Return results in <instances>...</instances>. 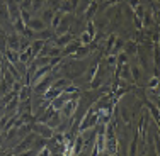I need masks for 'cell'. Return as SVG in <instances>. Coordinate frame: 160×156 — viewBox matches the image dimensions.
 Returning a JSON list of instances; mask_svg holds the SVG:
<instances>
[{
    "label": "cell",
    "instance_id": "cell-1",
    "mask_svg": "<svg viewBox=\"0 0 160 156\" xmlns=\"http://www.w3.org/2000/svg\"><path fill=\"white\" fill-rule=\"evenodd\" d=\"M32 131L36 132L38 136L44 138V139H49V138H53V136H55V131H53L48 124H34L32 125Z\"/></svg>",
    "mask_w": 160,
    "mask_h": 156
},
{
    "label": "cell",
    "instance_id": "cell-2",
    "mask_svg": "<svg viewBox=\"0 0 160 156\" xmlns=\"http://www.w3.org/2000/svg\"><path fill=\"white\" fill-rule=\"evenodd\" d=\"M43 29H46V24H44L43 19H29L28 22V31L29 34H38L39 31H43Z\"/></svg>",
    "mask_w": 160,
    "mask_h": 156
},
{
    "label": "cell",
    "instance_id": "cell-3",
    "mask_svg": "<svg viewBox=\"0 0 160 156\" xmlns=\"http://www.w3.org/2000/svg\"><path fill=\"white\" fill-rule=\"evenodd\" d=\"M77 104H78V102L75 100V98H73V100H68L67 104H65L63 107H62V110H60V116H62L63 119H68V117H72V116H73V112H75V110H77V107H78Z\"/></svg>",
    "mask_w": 160,
    "mask_h": 156
},
{
    "label": "cell",
    "instance_id": "cell-4",
    "mask_svg": "<svg viewBox=\"0 0 160 156\" xmlns=\"http://www.w3.org/2000/svg\"><path fill=\"white\" fill-rule=\"evenodd\" d=\"M68 100H70V93H67V92L63 90V92L51 102V109H53V110H62V107L67 104Z\"/></svg>",
    "mask_w": 160,
    "mask_h": 156
},
{
    "label": "cell",
    "instance_id": "cell-5",
    "mask_svg": "<svg viewBox=\"0 0 160 156\" xmlns=\"http://www.w3.org/2000/svg\"><path fill=\"white\" fill-rule=\"evenodd\" d=\"M34 139H36V134H29L28 138H26L24 141H22L21 144L16 148V154L17 153H22V151H28V149H31V146L34 144Z\"/></svg>",
    "mask_w": 160,
    "mask_h": 156
},
{
    "label": "cell",
    "instance_id": "cell-6",
    "mask_svg": "<svg viewBox=\"0 0 160 156\" xmlns=\"http://www.w3.org/2000/svg\"><path fill=\"white\" fill-rule=\"evenodd\" d=\"M94 124H97V116L94 114V110H89V114H87V119L83 121L82 124H80V131H87L89 127H92Z\"/></svg>",
    "mask_w": 160,
    "mask_h": 156
},
{
    "label": "cell",
    "instance_id": "cell-7",
    "mask_svg": "<svg viewBox=\"0 0 160 156\" xmlns=\"http://www.w3.org/2000/svg\"><path fill=\"white\" fill-rule=\"evenodd\" d=\"M51 83H53V77H49V75H48V77L43 78V82H38L36 85H34V92H36V93H44Z\"/></svg>",
    "mask_w": 160,
    "mask_h": 156
},
{
    "label": "cell",
    "instance_id": "cell-8",
    "mask_svg": "<svg viewBox=\"0 0 160 156\" xmlns=\"http://www.w3.org/2000/svg\"><path fill=\"white\" fill-rule=\"evenodd\" d=\"M7 49H12V51H19L21 49V44H19V37L17 36H9L7 37Z\"/></svg>",
    "mask_w": 160,
    "mask_h": 156
},
{
    "label": "cell",
    "instance_id": "cell-9",
    "mask_svg": "<svg viewBox=\"0 0 160 156\" xmlns=\"http://www.w3.org/2000/svg\"><path fill=\"white\" fill-rule=\"evenodd\" d=\"M68 29H70V24H68L67 19H62V22H60L58 26L55 27V32L58 34V36H62V34H67Z\"/></svg>",
    "mask_w": 160,
    "mask_h": 156
},
{
    "label": "cell",
    "instance_id": "cell-10",
    "mask_svg": "<svg viewBox=\"0 0 160 156\" xmlns=\"http://www.w3.org/2000/svg\"><path fill=\"white\" fill-rule=\"evenodd\" d=\"M29 95H31V87H29V85H22L21 92L17 93L19 102H26V100L29 98Z\"/></svg>",
    "mask_w": 160,
    "mask_h": 156
},
{
    "label": "cell",
    "instance_id": "cell-11",
    "mask_svg": "<svg viewBox=\"0 0 160 156\" xmlns=\"http://www.w3.org/2000/svg\"><path fill=\"white\" fill-rule=\"evenodd\" d=\"M72 41V34L70 32H67V34H62V36L58 37V39H56V46H67L68 43H70Z\"/></svg>",
    "mask_w": 160,
    "mask_h": 156
},
{
    "label": "cell",
    "instance_id": "cell-12",
    "mask_svg": "<svg viewBox=\"0 0 160 156\" xmlns=\"http://www.w3.org/2000/svg\"><path fill=\"white\" fill-rule=\"evenodd\" d=\"M5 54H7V58L10 59V63H19V51H12V49H7L5 51Z\"/></svg>",
    "mask_w": 160,
    "mask_h": 156
},
{
    "label": "cell",
    "instance_id": "cell-13",
    "mask_svg": "<svg viewBox=\"0 0 160 156\" xmlns=\"http://www.w3.org/2000/svg\"><path fill=\"white\" fill-rule=\"evenodd\" d=\"M62 19H63V14H62V12H60V14H56V16H53V17H51V27L55 29L56 26H58L60 22H62Z\"/></svg>",
    "mask_w": 160,
    "mask_h": 156
},
{
    "label": "cell",
    "instance_id": "cell-14",
    "mask_svg": "<svg viewBox=\"0 0 160 156\" xmlns=\"http://www.w3.org/2000/svg\"><path fill=\"white\" fill-rule=\"evenodd\" d=\"M82 144H83V136H78V138H77V141H75V153H80V151H82Z\"/></svg>",
    "mask_w": 160,
    "mask_h": 156
},
{
    "label": "cell",
    "instance_id": "cell-15",
    "mask_svg": "<svg viewBox=\"0 0 160 156\" xmlns=\"http://www.w3.org/2000/svg\"><path fill=\"white\" fill-rule=\"evenodd\" d=\"M17 105H19V98H17V95H16V97H14L12 100H10L9 104H7V107H5V110H12V109H16Z\"/></svg>",
    "mask_w": 160,
    "mask_h": 156
},
{
    "label": "cell",
    "instance_id": "cell-16",
    "mask_svg": "<svg viewBox=\"0 0 160 156\" xmlns=\"http://www.w3.org/2000/svg\"><path fill=\"white\" fill-rule=\"evenodd\" d=\"M90 41H92V36H90L89 32H83L82 34V39H80V44H89Z\"/></svg>",
    "mask_w": 160,
    "mask_h": 156
},
{
    "label": "cell",
    "instance_id": "cell-17",
    "mask_svg": "<svg viewBox=\"0 0 160 156\" xmlns=\"http://www.w3.org/2000/svg\"><path fill=\"white\" fill-rule=\"evenodd\" d=\"M21 88H22V83L19 82V80H16V82L12 83V92L14 93H19V92H21Z\"/></svg>",
    "mask_w": 160,
    "mask_h": 156
},
{
    "label": "cell",
    "instance_id": "cell-18",
    "mask_svg": "<svg viewBox=\"0 0 160 156\" xmlns=\"http://www.w3.org/2000/svg\"><path fill=\"white\" fill-rule=\"evenodd\" d=\"M114 43H116V36L112 34V36L109 37V41H108V51H112V44Z\"/></svg>",
    "mask_w": 160,
    "mask_h": 156
},
{
    "label": "cell",
    "instance_id": "cell-19",
    "mask_svg": "<svg viewBox=\"0 0 160 156\" xmlns=\"http://www.w3.org/2000/svg\"><path fill=\"white\" fill-rule=\"evenodd\" d=\"M34 154H36L34 149H28V151H22V153H17L16 156H34Z\"/></svg>",
    "mask_w": 160,
    "mask_h": 156
},
{
    "label": "cell",
    "instance_id": "cell-20",
    "mask_svg": "<svg viewBox=\"0 0 160 156\" xmlns=\"http://www.w3.org/2000/svg\"><path fill=\"white\" fill-rule=\"evenodd\" d=\"M126 49H128V53H135V51H136V44L129 41V43L126 44Z\"/></svg>",
    "mask_w": 160,
    "mask_h": 156
},
{
    "label": "cell",
    "instance_id": "cell-21",
    "mask_svg": "<svg viewBox=\"0 0 160 156\" xmlns=\"http://www.w3.org/2000/svg\"><path fill=\"white\" fill-rule=\"evenodd\" d=\"M143 10H145V9H143L142 5H138V7H136V16H138V21H140V19L143 17V14H145Z\"/></svg>",
    "mask_w": 160,
    "mask_h": 156
},
{
    "label": "cell",
    "instance_id": "cell-22",
    "mask_svg": "<svg viewBox=\"0 0 160 156\" xmlns=\"http://www.w3.org/2000/svg\"><path fill=\"white\" fill-rule=\"evenodd\" d=\"M131 73H133V78H135V80L140 78V70H136L135 66H131Z\"/></svg>",
    "mask_w": 160,
    "mask_h": 156
},
{
    "label": "cell",
    "instance_id": "cell-23",
    "mask_svg": "<svg viewBox=\"0 0 160 156\" xmlns=\"http://www.w3.org/2000/svg\"><path fill=\"white\" fill-rule=\"evenodd\" d=\"M128 61V56L124 54V53H121L119 54V64H123V63H126Z\"/></svg>",
    "mask_w": 160,
    "mask_h": 156
},
{
    "label": "cell",
    "instance_id": "cell-24",
    "mask_svg": "<svg viewBox=\"0 0 160 156\" xmlns=\"http://www.w3.org/2000/svg\"><path fill=\"white\" fill-rule=\"evenodd\" d=\"M135 153H136V139L133 141V144H131V156H135Z\"/></svg>",
    "mask_w": 160,
    "mask_h": 156
},
{
    "label": "cell",
    "instance_id": "cell-25",
    "mask_svg": "<svg viewBox=\"0 0 160 156\" xmlns=\"http://www.w3.org/2000/svg\"><path fill=\"white\" fill-rule=\"evenodd\" d=\"M123 117H124V121H126V122L129 121V114H128V110H126V109H123Z\"/></svg>",
    "mask_w": 160,
    "mask_h": 156
},
{
    "label": "cell",
    "instance_id": "cell-26",
    "mask_svg": "<svg viewBox=\"0 0 160 156\" xmlns=\"http://www.w3.org/2000/svg\"><path fill=\"white\" fill-rule=\"evenodd\" d=\"M44 17H46V21H49V19L53 17V12H51V10H48V12L44 14Z\"/></svg>",
    "mask_w": 160,
    "mask_h": 156
},
{
    "label": "cell",
    "instance_id": "cell-27",
    "mask_svg": "<svg viewBox=\"0 0 160 156\" xmlns=\"http://www.w3.org/2000/svg\"><path fill=\"white\" fill-rule=\"evenodd\" d=\"M145 22H147V26H150V14H145Z\"/></svg>",
    "mask_w": 160,
    "mask_h": 156
},
{
    "label": "cell",
    "instance_id": "cell-28",
    "mask_svg": "<svg viewBox=\"0 0 160 156\" xmlns=\"http://www.w3.org/2000/svg\"><path fill=\"white\" fill-rule=\"evenodd\" d=\"M157 83H158V80H157V78H153V80L150 82V87H157Z\"/></svg>",
    "mask_w": 160,
    "mask_h": 156
},
{
    "label": "cell",
    "instance_id": "cell-29",
    "mask_svg": "<svg viewBox=\"0 0 160 156\" xmlns=\"http://www.w3.org/2000/svg\"><path fill=\"white\" fill-rule=\"evenodd\" d=\"M41 2H43V0H36V2H34V9H38V7L41 5Z\"/></svg>",
    "mask_w": 160,
    "mask_h": 156
},
{
    "label": "cell",
    "instance_id": "cell-30",
    "mask_svg": "<svg viewBox=\"0 0 160 156\" xmlns=\"http://www.w3.org/2000/svg\"><path fill=\"white\" fill-rule=\"evenodd\" d=\"M5 156H16V154H14V153H7Z\"/></svg>",
    "mask_w": 160,
    "mask_h": 156
},
{
    "label": "cell",
    "instance_id": "cell-31",
    "mask_svg": "<svg viewBox=\"0 0 160 156\" xmlns=\"http://www.w3.org/2000/svg\"><path fill=\"white\" fill-rule=\"evenodd\" d=\"M2 32H3V31H2V27H0V34H2Z\"/></svg>",
    "mask_w": 160,
    "mask_h": 156
},
{
    "label": "cell",
    "instance_id": "cell-32",
    "mask_svg": "<svg viewBox=\"0 0 160 156\" xmlns=\"http://www.w3.org/2000/svg\"><path fill=\"white\" fill-rule=\"evenodd\" d=\"M0 129H2V127H0Z\"/></svg>",
    "mask_w": 160,
    "mask_h": 156
}]
</instances>
